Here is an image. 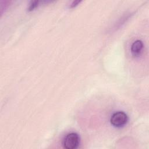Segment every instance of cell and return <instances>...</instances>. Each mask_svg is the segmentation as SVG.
I'll list each match as a JSON object with an SVG mask.
<instances>
[{
	"instance_id": "obj_1",
	"label": "cell",
	"mask_w": 149,
	"mask_h": 149,
	"mask_svg": "<svg viewBox=\"0 0 149 149\" xmlns=\"http://www.w3.org/2000/svg\"><path fill=\"white\" fill-rule=\"evenodd\" d=\"M127 115L122 111H118L112 114L111 117V123L115 127H120L123 126L127 122Z\"/></svg>"
},
{
	"instance_id": "obj_2",
	"label": "cell",
	"mask_w": 149,
	"mask_h": 149,
	"mask_svg": "<svg viewBox=\"0 0 149 149\" xmlns=\"http://www.w3.org/2000/svg\"><path fill=\"white\" fill-rule=\"evenodd\" d=\"M80 141V138L76 133H70L68 134L63 140V147L66 149L76 148Z\"/></svg>"
},
{
	"instance_id": "obj_3",
	"label": "cell",
	"mask_w": 149,
	"mask_h": 149,
	"mask_svg": "<svg viewBox=\"0 0 149 149\" xmlns=\"http://www.w3.org/2000/svg\"><path fill=\"white\" fill-rule=\"evenodd\" d=\"M143 48V43L142 41L140 40H136L133 42L131 46V52L133 56H139Z\"/></svg>"
},
{
	"instance_id": "obj_4",
	"label": "cell",
	"mask_w": 149,
	"mask_h": 149,
	"mask_svg": "<svg viewBox=\"0 0 149 149\" xmlns=\"http://www.w3.org/2000/svg\"><path fill=\"white\" fill-rule=\"evenodd\" d=\"M39 1H31V3H30V5L29 6L28 10H32L34 9H35L38 5Z\"/></svg>"
},
{
	"instance_id": "obj_5",
	"label": "cell",
	"mask_w": 149,
	"mask_h": 149,
	"mask_svg": "<svg viewBox=\"0 0 149 149\" xmlns=\"http://www.w3.org/2000/svg\"><path fill=\"white\" fill-rule=\"evenodd\" d=\"M81 1H73L72 4H71V8H73V7H74L76 6L79 3H80Z\"/></svg>"
}]
</instances>
